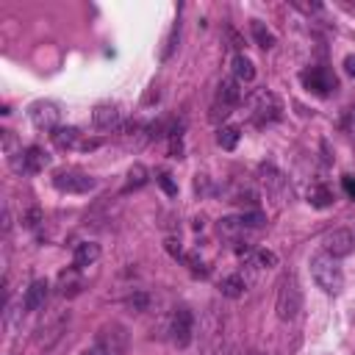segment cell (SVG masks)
Returning <instances> with one entry per match:
<instances>
[{
    "mask_svg": "<svg viewBox=\"0 0 355 355\" xmlns=\"http://www.w3.org/2000/svg\"><path fill=\"white\" fill-rule=\"evenodd\" d=\"M80 136H83V133H80L78 128H72V125H58V128L50 133V139H53V144H55L58 150H80V144H83Z\"/></svg>",
    "mask_w": 355,
    "mask_h": 355,
    "instance_id": "10",
    "label": "cell"
},
{
    "mask_svg": "<svg viewBox=\"0 0 355 355\" xmlns=\"http://www.w3.org/2000/svg\"><path fill=\"white\" fill-rule=\"evenodd\" d=\"M83 355H111V352H105L103 347H92V349H86Z\"/></svg>",
    "mask_w": 355,
    "mask_h": 355,
    "instance_id": "29",
    "label": "cell"
},
{
    "mask_svg": "<svg viewBox=\"0 0 355 355\" xmlns=\"http://www.w3.org/2000/svg\"><path fill=\"white\" fill-rule=\"evenodd\" d=\"M47 294H50V283H47L44 277L33 280V283L25 288V297H22V308H25V311H39V308L44 305Z\"/></svg>",
    "mask_w": 355,
    "mask_h": 355,
    "instance_id": "11",
    "label": "cell"
},
{
    "mask_svg": "<svg viewBox=\"0 0 355 355\" xmlns=\"http://www.w3.org/2000/svg\"><path fill=\"white\" fill-rule=\"evenodd\" d=\"M250 105H252V119H255V125L277 122V119H280V114H283V103H280V100H277V94H275V92H269V89L255 92Z\"/></svg>",
    "mask_w": 355,
    "mask_h": 355,
    "instance_id": "2",
    "label": "cell"
},
{
    "mask_svg": "<svg viewBox=\"0 0 355 355\" xmlns=\"http://www.w3.org/2000/svg\"><path fill=\"white\" fill-rule=\"evenodd\" d=\"M244 288H247V283H244L241 275H227V277L219 280V291H222L225 297H230V300H239V297L244 294Z\"/></svg>",
    "mask_w": 355,
    "mask_h": 355,
    "instance_id": "15",
    "label": "cell"
},
{
    "mask_svg": "<svg viewBox=\"0 0 355 355\" xmlns=\"http://www.w3.org/2000/svg\"><path fill=\"white\" fill-rule=\"evenodd\" d=\"M239 219H241V225H244V227H261V225H263V214H261V211H252V214H241Z\"/></svg>",
    "mask_w": 355,
    "mask_h": 355,
    "instance_id": "25",
    "label": "cell"
},
{
    "mask_svg": "<svg viewBox=\"0 0 355 355\" xmlns=\"http://www.w3.org/2000/svg\"><path fill=\"white\" fill-rule=\"evenodd\" d=\"M344 69H347V75H352L355 78V55L349 53V55H344Z\"/></svg>",
    "mask_w": 355,
    "mask_h": 355,
    "instance_id": "28",
    "label": "cell"
},
{
    "mask_svg": "<svg viewBox=\"0 0 355 355\" xmlns=\"http://www.w3.org/2000/svg\"><path fill=\"white\" fill-rule=\"evenodd\" d=\"M78 291H80V280L75 277V272H69V275L61 272V294H64V297H67V294L72 297V294H78Z\"/></svg>",
    "mask_w": 355,
    "mask_h": 355,
    "instance_id": "21",
    "label": "cell"
},
{
    "mask_svg": "<svg viewBox=\"0 0 355 355\" xmlns=\"http://www.w3.org/2000/svg\"><path fill=\"white\" fill-rule=\"evenodd\" d=\"M147 178H150L147 166H144V164H133V166L128 169V183H125V191H130V189H141V186L147 183Z\"/></svg>",
    "mask_w": 355,
    "mask_h": 355,
    "instance_id": "19",
    "label": "cell"
},
{
    "mask_svg": "<svg viewBox=\"0 0 355 355\" xmlns=\"http://www.w3.org/2000/svg\"><path fill=\"white\" fill-rule=\"evenodd\" d=\"M239 128H233V125H225V128H219V133H216V144L222 147V150H236V144H239Z\"/></svg>",
    "mask_w": 355,
    "mask_h": 355,
    "instance_id": "20",
    "label": "cell"
},
{
    "mask_svg": "<svg viewBox=\"0 0 355 355\" xmlns=\"http://www.w3.org/2000/svg\"><path fill=\"white\" fill-rule=\"evenodd\" d=\"M39 219H42V214H39V208H33V211H28V216H25L22 222H25V227H36Z\"/></svg>",
    "mask_w": 355,
    "mask_h": 355,
    "instance_id": "26",
    "label": "cell"
},
{
    "mask_svg": "<svg viewBox=\"0 0 355 355\" xmlns=\"http://www.w3.org/2000/svg\"><path fill=\"white\" fill-rule=\"evenodd\" d=\"M155 180H158V186H161V189H164L169 197H175V194H178V186L172 183V175H169V172H161Z\"/></svg>",
    "mask_w": 355,
    "mask_h": 355,
    "instance_id": "24",
    "label": "cell"
},
{
    "mask_svg": "<svg viewBox=\"0 0 355 355\" xmlns=\"http://www.w3.org/2000/svg\"><path fill=\"white\" fill-rule=\"evenodd\" d=\"M308 202H311L313 208H327V205L333 202V191H330L324 183H316V186L308 189Z\"/></svg>",
    "mask_w": 355,
    "mask_h": 355,
    "instance_id": "18",
    "label": "cell"
},
{
    "mask_svg": "<svg viewBox=\"0 0 355 355\" xmlns=\"http://www.w3.org/2000/svg\"><path fill=\"white\" fill-rule=\"evenodd\" d=\"M311 277H313V283H316L322 291H327V294H338L341 286H344V272H341L338 258L327 255L324 250L311 258Z\"/></svg>",
    "mask_w": 355,
    "mask_h": 355,
    "instance_id": "1",
    "label": "cell"
},
{
    "mask_svg": "<svg viewBox=\"0 0 355 355\" xmlns=\"http://www.w3.org/2000/svg\"><path fill=\"white\" fill-rule=\"evenodd\" d=\"M233 75H236V80L239 83H250L252 78H255V67H252V61L247 58V55H236L233 58Z\"/></svg>",
    "mask_w": 355,
    "mask_h": 355,
    "instance_id": "16",
    "label": "cell"
},
{
    "mask_svg": "<svg viewBox=\"0 0 355 355\" xmlns=\"http://www.w3.org/2000/svg\"><path fill=\"white\" fill-rule=\"evenodd\" d=\"M300 308H302V291H300L294 277H286L280 283V291H277V316L283 322H291L300 313Z\"/></svg>",
    "mask_w": 355,
    "mask_h": 355,
    "instance_id": "4",
    "label": "cell"
},
{
    "mask_svg": "<svg viewBox=\"0 0 355 355\" xmlns=\"http://www.w3.org/2000/svg\"><path fill=\"white\" fill-rule=\"evenodd\" d=\"M169 333H172V341H175L178 347H189V344H191V333H194V316H191V311H189V308H178V311H175Z\"/></svg>",
    "mask_w": 355,
    "mask_h": 355,
    "instance_id": "9",
    "label": "cell"
},
{
    "mask_svg": "<svg viewBox=\"0 0 355 355\" xmlns=\"http://www.w3.org/2000/svg\"><path fill=\"white\" fill-rule=\"evenodd\" d=\"M322 250L333 258H347L355 250V233L349 227H336L322 239Z\"/></svg>",
    "mask_w": 355,
    "mask_h": 355,
    "instance_id": "7",
    "label": "cell"
},
{
    "mask_svg": "<svg viewBox=\"0 0 355 355\" xmlns=\"http://www.w3.org/2000/svg\"><path fill=\"white\" fill-rule=\"evenodd\" d=\"M92 122L100 128V130H114L119 125V108L114 103H100L94 105L92 111Z\"/></svg>",
    "mask_w": 355,
    "mask_h": 355,
    "instance_id": "12",
    "label": "cell"
},
{
    "mask_svg": "<svg viewBox=\"0 0 355 355\" xmlns=\"http://www.w3.org/2000/svg\"><path fill=\"white\" fill-rule=\"evenodd\" d=\"M241 230H244L241 219H230V216H227V219L219 222V233H222V236H236V233H241Z\"/></svg>",
    "mask_w": 355,
    "mask_h": 355,
    "instance_id": "22",
    "label": "cell"
},
{
    "mask_svg": "<svg viewBox=\"0 0 355 355\" xmlns=\"http://www.w3.org/2000/svg\"><path fill=\"white\" fill-rule=\"evenodd\" d=\"M53 186L58 191H67V194H86L97 186V180L80 169H58L53 175Z\"/></svg>",
    "mask_w": 355,
    "mask_h": 355,
    "instance_id": "3",
    "label": "cell"
},
{
    "mask_svg": "<svg viewBox=\"0 0 355 355\" xmlns=\"http://www.w3.org/2000/svg\"><path fill=\"white\" fill-rule=\"evenodd\" d=\"M341 183H344V191H347L349 197H355V178H352V175H344Z\"/></svg>",
    "mask_w": 355,
    "mask_h": 355,
    "instance_id": "27",
    "label": "cell"
},
{
    "mask_svg": "<svg viewBox=\"0 0 355 355\" xmlns=\"http://www.w3.org/2000/svg\"><path fill=\"white\" fill-rule=\"evenodd\" d=\"M250 31H252V39H255V44H258V47H263V50L275 47V33H272L261 19H252Z\"/></svg>",
    "mask_w": 355,
    "mask_h": 355,
    "instance_id": "17",
    "label": "cell"
},
{
    "mask_svg": "<svg viewBox=\"0 0 355 355\" xmlns=\"http://www.w3.org/2000/svg\"><path fill=\"white\" fill-rule=\"evenodd\" d=\"M97 258H100V244H94V241H80V244L75 247V252H72V263H75V269L92 266Z\"/></svg>",
    "mask_w": 355,
    "mask_h": 355,
    "instance_id": "14",
    "label": "cell"
},
{
    "mask_svg": "<svg viewBox=\"0 0 355 355\" xmlns=\"http://www.w3.org/2000/svg\"><path fill=\"white\" fill-rule=\"evenodd\" d=\"M255 263L263 269H272V266H277V255L272 250H255Z\"/></svg>",
    "mask_w": 355,
    "mask_h": 355,
    "instance_id": "23",
    "label": "cell"
},
{
    "mask_svg": "<svg viewBox=\"0 0 355 355\" xmlns=\"http://www.w3.org/2000/svg\"><path fill=\"white\" fill-rule=\"evenodd\" d=\"M33 128L39 130H55L58 128V119H61V108L53 103V100H36L28 111Z\"/></svg>",
    "mask_w": 355,
    "mask_h": 355,
    "instance_id": "8",
    "label": "cell"
},
{
    "mask_svg": "<svg viewBox=\"0 0 355 355\" xmlns=\"http://www.w3.org/2000/svg\"><path fill=\"white\" fill-rule=\"evenodd\" d=\"M300 80H302V86H305L308 92H313V94H319V97H327V94L336 92V86H338L336 75H333L327 67H311V69H305V72L300 75Z\"/></svg>",
    "mask_w": 355,
    "mask_h": 355,
    "instance_id": "5",
    "label": "cell"
},
{
    "mask_svg": "<svg viewBox=\"0 0 355 355\" xmlns=\"http://www.w3.org/2000/svg\"><path fill=\"white\" fill-rule=\"evenodd\" d=\"M17 155H19V158L11 161V164H14V169L22 172V175H39V172H44V166H50V155H47L42 147H36V144L19 150Z\"/></svg>",
    "mask_w": 355,
    "mask_h": 355,
    "instance_id": "6",
    "label": "cell"
},
{
    "mask_svg": "<svg viewBox=\"0 0 355 355\" xmlns=\"http://www.w3.org/2000/svg\"><path fill=\"white\" fill-rule=\"evenodd\" d=\"M239 100H241L239 80H236V78H225V80L219 83V92H216V103H214V105H219V108H227V111H230Z\"/></svg>",
    "mask_w": 355,
    "mask_h": 355,
    "instance_id": "13",
    "label": "cell"
}]
</instances>
